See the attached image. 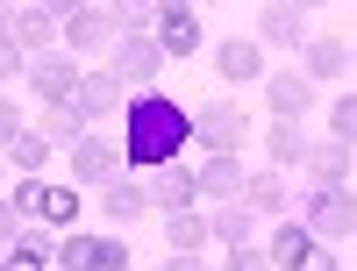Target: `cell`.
<instances>
[{
  "instance_id": "6da1fadb",
  "label": "cell",
  "mask_w": 357,
  "mask_h": 271,
  "mask_svg": "<svg viewBox=\"0 0 357 271\" xmlns=\"http://www.w3.org/2000/svg\"><path fill=\"white\" fill-rule=\"evenodd\" d=\"M186 143H193V114L186 100H172V93H129V129H122V164L129 171H165L186 157Z\"/></svg>"
},
{
  "instance_id": "52a82bcc",
  "label": "cell",
  "mask_w": 357,
  "mask_h": 271,
  "mask_svg": "<svg viewBox=\"0 0 357 271\" xmlns=\"http://www.w3.org/2000/svg\"><path fill=\"white\" fill-rule=\"evenodd\" d=\"M72 107H79V122L93 129V122H114V114L129 107V86L114 79L107 65H86V79H79V93H72Z\"/></svg>"
},
{
  "instance_id": "ab89813d",
  "label": "cell",
  "mask_w": 357,
  "mask_h": 271,
  "mask_svg": "<svg viewBox=\"0 0 357 271\" xmlns=\"http://www.w3.org/2000/svg\"><path fill=\"white\" fill-rule=\"evenodd\" d=\"M129 271H136V264H129Z\"/></svg>"
},
{
  "instance_id": "4fadbf2b",
  "label": "cell",
  "mask_w": 357,
  "mask_h": 271,
  "mask_svg": "<svg viewBox=\"0 0 357 271\" xmlns=\"http://www.w3.org/2000/svg\"><path fill=\"white\" fill-rule=\"evenodd\" d=\"M215 72H222L229 86L264 79V43H257V36H222V43H215Z\"/></svg>"
},
{
  "instance_id": "1f68e13d",
  "label": "cell",
  "mask_w": 357,
  "mask_h": 271,
  "mask_svg": "<svg viewBox=\"0 0 357 271\" xmlns=\"http://www.w3.org/2000/svg\"><path fill=\"white\" fill-rule=\"evenodd\" d=\"M15 79H29V50H22L15 36H0V93H8Z\"/></svg>"
},
{
  "instance_id": "f546056e",
  "label": "cell",
  "mask_w": 357,
  "mask_h": 271,
  "mask_svg": "<svg viewBox=\"0 0 357 271\" xmlns=\"http://www.w3.org/2000/svg\"><path fill=\"white\" fill-rule=\"evenodd\" d=\"M29 136V114L15 107V93H0V157H8V150Z\"/></svg>"
},
{
  "instance_id": "d590c367",
  "label": "cell",
  "mask_w": 357,
  "mask_h": 271,
  "mask_svg": "<svg viewBox=\"0 0 357 271\" xmlns=\"http://www.w3.org/2000/svg\"><path fill=\"white\" fill-rule=\"evenodd\" d=\"M165 271H215L207 257H165Z\"/></svg>"
},
{
  "instance_id": "e575fe53",
  "label": "cell",
  "mask_w": 357,
  "mask_h": 271,
  "mask_svg": "<svg viewBox=\"0 0 357 271\" xmlns=\"http://www.w3.org/2000/svg\"><path fill=\"white\" fill-rule=\"evenodd\" d=\"M15 235H22V215H15V207H8V200H0V250H8V243H15Z\"/></svg>"
},
{
  "instance_id": "603a6c76",
  "label": "cell",
  "mask_w": 357,
  "mask_h": 271,
  "mask_svg": "<svg viewBox=\"0 0 357 271\" xmlns=\"http://www.w3.org/2000/svg\"><path fill=\"white\" fill-rule=\"evenodd\" d=\"M307 129L301 122H272V129H264V157H272V171H293V164H307Z\"/></svg>"
},
{
  "instance_id": "7402d4cb",
  "label": "cell",
  "mask_w": 357,
  "mask_h": 271,
  "mask_svg": "<svg viewBox=\"0 0 357 271\" xmlns=\"http://www.w3.org/2000/svg\"><path fill=\"white\" fill-rule=\"evenodd\" d=\"M301 72H307L314 86H321V79H343V72H350V43H343V36H307Z\"/></svg>"
},
{
  "instance_id": "5b68a950",
  "label": "cell",
  "mask_w": 357,
  "mask_h": 271,
  "mask_svg": "<svg viewBox=\"0 0 357 271\" xmlns=\"http://www.w3.org/2000/svg\"><path fill=\"white\" fill-rule=\"evenodd\" d=\"M243 136H250V122H243V107H236V100H200V114H193V143L207 150V157H236V150H243Z\"/></svg>"
},
{
  "instance_id": "2e32d148",
  "label": "cell",
  "mask_w": 357,
  "mask_h": 271,
  "mask_svg": "<svg viewBox=\"0 0 357 271\" xmlns=\"http://www.w3.org/2000/svg\"><path fill=\"white\" fill-rule=\"evenodd\" d=\"M57 36H65V15H57V8H15V43L29 57L57 50Z\"/></svg>"
},
{
  "instance_id": "d4e9b609",
  "label": "cell",
  "mask_w": 357,
  "mask_h": 271,
  "mask_svg": "<svg viewBox=\"0 0 357 271\" xmlns=\"http://www.w3.org/2000/svg\"><path fill=\"white\" fill-rule=\"evenodd\" d=\"M165 243H172V257H200L207 243H215V229H207L200 207L193 215H165Z\"/></svg>"
},
{
  "instance_id": "f35d334b",
  "label": "cell",
  "mask_w": 357,
  "mask_h": 271,
  "mask_svg": "<svg viewBox=\"0 0 357 271\" xmlns=\"http://www.w3.org/2000/svg\"><path fill=\"white\" fill-rule=\"evenodd\" d=\"M350 65H357V43H350Z\"/></svg>"
},
{
  "instance_id": "836d02e7",
  "label": "cell",
  "mask_w": 357,
  "mask_h": 271,
  "mask_svg": "<svg viewBox=\"0 0 357 271\" xmlns=\"http://www.w3.org/2000/svg\"><path fill=\"white\" fill-rule=\"evenodd\" d=\"M301 271H343V257H336V250H329V243H314V257H307V264H301Z\"/></svg>"
},
{
  "instance_id": "74e56055",
  "label": "cell",
  "mask_w": 357,
  "mask_h": 271,
  "mask_svg": "<svg viewBox=\"0 0 357 271\" xmlns=\"http://www.w3.org/2000/svg\"><path fill=\"white\" fill-rule=\"evenodd\" d=\"M0 36H15V8H0Z\"/></svg>"
},
{
  "instance_id": "5bb4252c",
  "label": "cell",
  "mask_w": 357,
  "mask_h": 271,
  "mask_svg": "<svg viewBox=\"0 0 357 271\" xmlns=\"http://www.w3.org/2000/svg\"><path fill=\"white\" fill-rule=\"evenodd\" d=\"M0 271H57V235L50 229H22L8 250H0Z\"/></svg>"
},
{
  "instance_id": "44dd1931",
  "label": "cell",
  "mask_w": 357,
  "mask_h": 271,
  "mask_svg": "<svg viewBox=\"0 0 357 271\" xmlns=\"http://www.w3.org/2000/svg\"><path fill=\"white\" fill-rule=\"evenodd\" d=\"M29 129H36V136H43L50 150H79L86 136H93V129H86V122H79V107H72V100H65V107H43V114H36V122H29Z\"/></svg>"
},
{
  "instance_id": "30bf717a",
  "label": "cell",
  "mask_w": 357,
  "mask_h": 271,
  "mask_svg": "<svg viewBox=\"0 0 357 271\" xmlns=\"http://www.w3.org/2000/svg\"><path fill=\"white\" fill-rule=\"evenodd\" d=\"M100 215L114 229H136L143 215H151V178H107L100 186Z\"/></svg>"
},
{
  "instance_id": "8992f818",
  "label": "cell",
  "mask_w": 357,
  "mask_h": 271,
  "mask_svg": "<svg viewBox=\"0 0 357 271\" xmlns=\"http://www.w3.org/2000/svg\"><path fill=\"white\" fill-rule=\"evenodd\" d=\"M57 271H129V243L122 235H57Z\"/></svg>"
},
{
  "instance_id": "3957f363",
  "label": "cell",
  "mask_w": 357,
  "mask_h": 271,
  "mask_svg": "<svg viewBox=\"0 0 357 271\" xmlns=\"http://www.w3.org/2000/svg\"><path fill=\"white\" fill-rule=\"evenodd\" d=\"M79 79H86V65H72V50L57 43V50H43V57H29V93H36V107H65L72 93H79Z\"/></svg>"
},
{
  "instance_id": "d6a6232c",
  "label": "cell",
  "mask_w": 357,
  "mask_h": 271,
  "mask_svg": "<svg viewBox=\"0 0 357 271\" xmlns=\"http://www.w3.org/2000/svg\"><path fill=\"white\" fill-rule=\"evenodd\" d=\"M222 271H272V257H264V243H250V250H229Z\"/></svg>"
},
{
  "instance_id": "d6986e66",
  "label": "cell",
  "mask_w": 357,
  "mask_h": 271,
  "mask_svg": "<svg viewBox=\"0 0 357 271\" xmlns=\"http://www.w3.org/2000/svg\"><path fill=\"white\" fill-rule=\"evenodd\" d=\"M264 257H272V271H301V264L314 257V235H307V222H279L272 235H264Z\"/></svg>"
},
{
  "instance_id": "ba28073f",
  "label": "cell",
  "mask_w": 357,
  "mask_h": 271,
  "mask_svg": "<svg viewBox=\"0 0 357 271\" xmlns=\"http://www.w3.org/2000/svg\"><path fill=\"white\" fill-rule=\"evenodd\" d=\"M264 100H272V122H307L314 79H307L301 65H279V72H264Z\"/></svg>"
},
{
  "instance_id": "484cf974",
  "label": "cell",
  "mask_w": 357,
  "mask_h": 271,
  "mask_svg": "<svg viewBox=\"0 0 357 271\" xmlns=\"http://www.w3.org/2000/svg\"><path fill=\"white\" fill-rule=\"evenodd\" d=\"M286 171H272V164H264V171H250V186H243V207H250V215H286Z\"/></svg>"
},
{
  "instance_id": "8fae6325",
  "label": "cell",
  "mask_w": 357,
  "mask_h": 271,
  "mask_svg": "<svg viewBox=\"0 0 357 271\" xmlns=\"http://www.w3.org/2000/svg\"><path fill=\"white\" fill-rule=\"evenodd\" d=\"M193 178H200V200H215V207L243 200V186H250L243 157H200V164H193Z\"/></svg>"
},
{
  "instance_id": "e0dca14e",
  "label": "cell",
  "mask_w": 357,
  "mask_h": 271,
  "mask_svg": "<svg viewBox=\"0 0 357 271\" xmlns=\"http://www.w3.org/2000/svg\"><path fill=\"white\" fill-rule=\"evenodd\" d=\"M79 178H100V186H107V178H122V143L86 136V143L72 150V186H79Z\"/></svg>"
},
{
  "instance_id": "ac0fdd59",
  "label": "cell",
  "mask_w": 357,
  "mask_h": 271,
  "mask_svg": "<svg viewBox=\"0 0 357 271\" xmlns=\"http://www.w3.org/2000/svg\"><path fill=\"white\" fill-rule=\"evenodd\" d=\"M307 8H264L257 15V43H279V50H307Z\"/></svg>"
},
{
  "instance_id": "ffe728a7",
  "label": "cell",
  "mask_w": 357,
  "mask_h": 271,
  "mask_svg": "<svg viewBox=\"0 0 357 271\" xmlns=\"http://www.w3.org/2000/svg\"><path fill=\"white\" fill-rule=\"evenodd\" d=\"M158 50L165 57H193L200 50V15L193 8H158Z\"/></svg>"
},
{
  "instance_id": "4dcf8cb0",
  "label": "cell",
  "mask_w": 357,
  "mask_h": 271,
  "mask_svg": "<svg viewBox=\"0 0 357 271\" xmlns=\"http://www.w3.org/2000/svg\"><path fill=\"white\" fill-rule=\"evenodd\" d=\"M329 143L357 150V93H343V100H336V114H329Z\"/></svg>"
},
{
  "instance_id": "9c48e42d",
  "label": "cell",
  "mask_w": 357,
  "mask_h": 271,
  "mask_svg": "<svg viewBox=\"0 0 357 271\" xmlns=\"http://www.w3.org/2000/svg\"><path fill=\"white\" fill-rule=\"evenodd\" d=\"M114 36H122V29H114L107 8H65V36L57 43L79 57V50H114Z\"/></svg>"
},
{
  "instance_id": "7c38bea8",
  "label": "cell",
  "mask_w": 357,
  "mask_h": 271,
  "mask_svg": "<svg viewBox=\"0 0 357 271\" xmlns=\"http://www.w3.org/2000/svg\"><path fill=\"white\" fill-rule=\"evenodd\" d=\"M151 207H158V215H193V207H200V178L186 164L151 171Z\"/></svg>"
},
{
  "instance_id": "f1b7e54d",
  "label": "cell",
  "mask_w": 357,
  "mask_h": 271,
  "mask_svg": "<svg viewBox=\"0 0 357 271\" xmlns=\"http://www.w3.org/2000/svg\"><path fill=\"white\" fill-rule=\"evenodd\" d=\"M43 186H50V178H15V186H8V207L22 215V229L36 222V207H43Z\"/></svg>"
},
{
  "instance_id": "83f0119b",
  "label": "cell",
  "mask_w": 357,
  "mask_h": 271,
  "mask_svg": "<svg viewBox=\"0 0 357 271\" xmlns=\"http://www.w3.org/2000/svg\"><path fill=\"white\" fill-rule=\"evenodd\" d=\"M8 164H15L22 178H43V164H50V143H43L36 129H29V136H22V143L8 150Z\"/></svg>"
},
{
  "instance_id": "9a60e30c",
  "label": "cell",
  "mask_w": 357,
  "mask_h": 271,
  "mask_svg": "<svg viewBox=\"0 0 357 271\" xmlns=\"http://www.w3.org/2000/svg\"><path fill=\"white\" fill-rule=\"evenodd\" d=\"M29 229H50V235H72L79 229V186H72V178H50V186H43V207H36Z\"/></svg>"
},
{
  "instance_id": "277c9868",
  "label": "cell",
  "mask_w": 357,
  "mask_h": 271,
  "mask_svg": "<svg viewBox=\"0 0 357 271\" xmlns=\"http://www.w3.org/2000/svg\"><path fill=\"white\" fill-rule=\"evenodd\" d=\"M165 65H172V57L158 50V36H114V50H107V72L122 79L129 93H151Z\"/></svg>"
},
{
  "instance_id": "8d00e7d4",
  "label": "cell",
  "mask_w": 357,
  "mask_h": 271,
  "mask_svg": "<svg viewBox=\"0 0 357 271\" xmlns=\"http://www.w3.org/2000/svg\"><path fill=\"white\" fill-rule=\"evenodd\" d=\"M8 178H15V164H8V157H0V200H8Z\"/></svg>"
},
{
  "instance_id": "7a4b0ae2",
  "label": "cell",
  "mask_w": 357,
  "mask_h": 271,
  "mask_svg": "<svg viewBox=\"0 0 357 271\" xmlns=\"http://www.w3.org/2000/svg\"><path fill=\"white\" fill-rule=\"evenodd\" d=\"M301 222H307L314 243H329V250H336V235H357V193H350V186H307Z\"/></svg>"
},
{
  "instance_id": "cb8c5ba5",
  "label": "cell",
  "mask_w": 357,
  "mask_h": 271,
  "mask_svg": "<svg viewBox=\"0 0 357 271\" xmlns=\"http://www.w3.org/2000/svg\"><path fill=\"white\" fill-rule=\"evenodd\" d=\"M207 229H215V243H229V250H250V243H257V215H250L243 200L215 207V215H207Z\"/></svg>"
},
{
  "instance_id": "4316f807",
  "label": "cell",
  "mask_w": 357,
  "mask_h": 271,
  "mask_svg": "<svg viewBox=\"0 0 357 271\" xmlns=\"http://www.w3.org/2000/svg\"><path fill=\"white\" fill-rule=\"evenodd\" d=\"M301 171L314 178V186H343V178H350V150L343 143H307V164Z\"/></svg>"
}]
</instances>
